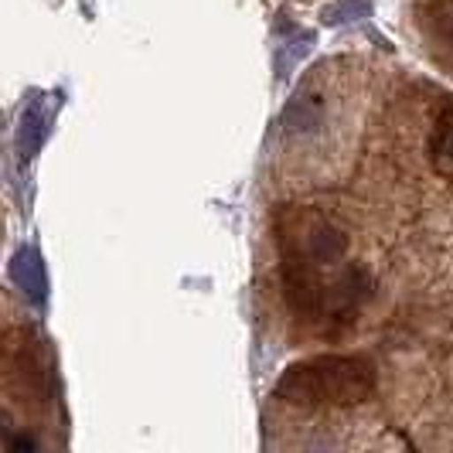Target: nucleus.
Instances as JSON below:
<instances>
[{
    "label": "nucleus",
    "instance_id": "obj_1",
    "mask_svg": "<svg viewBox=\"0 0 453 453\" xmlns=\"http://www.w3.org/2000/svg\"><path fill=\"white\" fill-rule=\"evenodd\" d=\"M375 392V368L351 355H320L290 365L276 382V395L296 406H355Z\"/></svg>",
    "mask_w": 453,
    "mask_h": 453
},
{
    "label": "nucleus",
    "instance_id": "obj_2",
    "mask_svg": "<svg viewBox=\"0 0 453 453\" xmlns=\"http://www.w3.org/2000/svg\"><path fill=\"white\" fill-rule=\"evenodd\" d=\"M283 294H287V303H290V311L294 314H318L320 307H324V287L318 283V276H314V259H311V252L303 256V252L290 246V242H283Z\"/></svg>",
    "mask_w": 453,
    "mask_h": 453
},
{
    "label": "nucleus",
    "instance_id": "obj_3",
    "mask_svg": "<svg viewBox=\"0 0 453 453\" xmlns=\"http://www.w3.org/2000/svg\"><path fill=\"white\" fill-rule=\"evenodd\" d=\"M375 290V283H372V276L362 270V266H348V270L341 273V280L331 287V294H327V307L334 311V318L348 320L358 307H362V300H368Z\"/></svg>",
    "mask_w": 453,
    "mask_h": 453
},
{
    "label": "nucleus",
    "instance_id": "obj_4",
    "mask_svg": "<svg viewBox=\"0 0 453 453\" xmlns=\"http://www.w3.org/2000/svg\"><path fill=\"white\" fill-rule=\"evenodd\" d=\"M283 130L287 136H311L324 127V99L318 92H296L283 110Z\"/></svg>",
    "mask_w": 453,
    "mask_h": 453
},
{
    "label": "nucleus",
    "instance_id": "obj_5",
    "mask_svg": "<svg viewBox=\"0 0 453 453\" xmlns=\"http://www.w3.org/2000/svg\"><path fill=\"white\" fill-rule=\"evenodd\" d=\"M11 280L21 287L24 296H31V303H45L48 296V276H45V263L35 250H18L14 259H11Z\"/></svg>",
    "mask_w": 453,
    "mask_h": 453
},
{
    "label": "nucleus",
    "instance_id": "obj_6",
    "mask_svg": "<svg viewBox=\"0 0 453 453\" xmlns=\"http://www.w3.org/2000/svg\"><path fill=\"white\" fill-rule=\"evenodd\" d=\"M307 252L318 266H331V263H341L344 252H348V235L334 228L331 222H318L307 235Z\"/></svg>",
    "mask_w": 453,
    "mask_h": 453
},
{
    "label": "nucleus",
    "instance_id": "obj_7",
    "mask_svg": "<svg viewBox=\"0 0 453 453\" xmlns=\"http://www.w3.org/2000/svg\"><path fill=\"white\" fill-rule=\"evenodd\" d=\"M45 136H48V113H45V106L35 99V103L24 110L21 127H18V154H21L24 160H31L38 154V147L45 143Z\"/></svg>",
    "mask_w": 453,
    "mask_h": 453
},
{
    "label": "nucleus",
    "instance_id": "obj_8",
    "mask_svg": "<svg viewBox=\"0 0 453 453\" xmlns=\"http://www.w3.org/2000/svg\"><path fill=\"white\" fill-rule=\"evenodd\" d=\"M362 18H372V0H334V4H327L320 11V21L327 24V27L362 21Z\"/></svg>",
    "mask_w": 453,
    "mask_h": 453
},
{
    "label": "nucleus",
    "instance_id": "obj_9",
    "mask_svg": "<svg viewBox=\"0 0 453 453\" xmlns=\"http://www.w3.org/2000/svg\"><path fill=\"white\" fill-rule=\"evenodd\" d=\"M436 31H440V38H443V42L453 48V11L440 14V21H436Z\"/></svg>",
    "mask_w": 453,
    "mask_h": 453
},
{
    "label": "nucleus",
    "instance_id": "obj_10",
    "mask_svg": "<svg viewBox=\"0 0 453 453\" xmlns=\"http://www.w3.org/2000/svg\"><path fill=\"white\" fill-rule=\"evenodd\" d=\"M7 447H11V450H35L38 443H35L31 436H7Z\"/></svg>",
    "mask_w": 453,
    "mask_h": 453
}]
</instances>
